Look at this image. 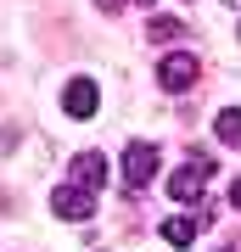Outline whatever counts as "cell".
I'll list each match as a JSON object with an SVG mask.
<instances>
[{
    "label": "cell",
    "mask_w": 241,
    "mask_h": 252,
    "mask_svg": "<svg viewBox=\"0 0 241 252\" xmlns=\"http://www.w3.org/2000/svg\"><path fill=\"white\" fill-rule=\"evenodd\" d=\"M157 168H163L157 146H146V140H129L124 146V185L129 190H146V185L157 180Z\"/></svg>",
    "instance_id": "obj_1"
},
{
    "label": "cell",
    "mask_w": 241,
    "mask_h": 252,
    "mask_svg": "<svg viewBox=\"0 0 241 252\" xmlns=\"http://www.w3.org/2000/svg\"><path fill=\"white\" fill-rule=\"evenodd\" d=\"M157 84H163L169 95L191 90V84H197V56H191V51H169V56L157 62Z\"/></svg>",
    "instance_id": "obj_2"
},
{
    "label": "cell",
    "mask_w": 241,
    "mask_h": 252,
    "mask_svg": "<svg viewBox=\"0 0 241 252\" xmlns=\"http://www.w3.org/2000/svg\"><path fill=\"white\" fill-rule=\"evenodd\" d=\"M207 180H213V157H191L185 168L169 180V196H174V202H197Z\"/></svg>",
    "instance_id": "obj_3"
},
{
    "label": "cell",
    "mask_w": 241,
    "mask_h": 252,
    "mask_svg": "<svg viewBox=\"0 0 241 252\" xmlns=\"http://www.w3.org/2000/svg\"><path fill=\"white\" fill-rule=\"evenodd\" d=\"M51 207H56V219H73V224H84V219H96V190H84V185H56V196H51Z\"/></svg>",
    "instance_id": "obj_4"
},
{
    "label": "cell",
    "mask_w": 241,
    "mask_h": 252,
    "mask_svg": "<svg viewBox=\"0 0 241 252\" xmlns=\"http://www.w3.org/2000/svg\"><path fill=\"white\" fill-rule=\"evenodd\" d=\"M96 101H101L96 79H73L68 90H62V107H68V118H90V112H96Z\"/></svg>",
    "instance_id": "obj_5"
},
{
    "label": "cell",
    "mask_w": 241,
    "mask_h": 252,
    "mask_svg": "<svg viewBox=\"0 0 241 252\" xmlns=\"http://www.w3.org/2000/svg\"><path fill=\"white\" fill-rule=\"evenodd\" d=\"M73 185H84V190L107 185V157H101V152H79V157H73Z\"/></svg>",
    "instance_id": "obj_6"
},
{
    "label": "cell",
    "mask_w": 241,
    "mask_h": 252,
    "mask_svg": "<svg viewBox=\"0 0 241 252\" xmlns=\"http://www.w3.org/2000/svg\"><path fill=\"white\" fill-rule=\"evenodd\" d=\"M197 230H202V213L197 219H185V213H174V219H163V241H169V247H191V241H197Z\"/></svg>",
    "instance_id": "obj_7"
},
{
    "label": "cell",
    "mask_w": 241,
    "mask_h": 252,
    "mask_svg": "<svg viewBox=\"0 0 241 252\" xmlns=\"http://www.w3.org/2000/svg\"><path fill=\"white\" fill-rule=\"evenodd\" d=\"M213 135H219L224 146H241V107H224V112L213 118Z\"/></svg>",
    "instance_id": "obj_8"
},
{
    "label": "cell",
    "mask_w": 241,
    "mask_h": 252,
    "mask_svg": "<svg viewBox=\"0 0 241 252\" xmlns=\"http://www.w3.org/2000/svg\"><path fill=\"white\" fill-rule=\"evenodd\" d=\"M146 34H152L157 45H174V39L185 34V23H179V17H152V23H146Z\"/></svg>",
    "instance_id": "obj_9"
},
{
    "label": "cell",
    "mask_w": 241,
    "mask_h": 252,
    "mask_svg": "<svg viewBox=\"0 0 241 252\" xmlns=\"http://www.w3.org/2000/svg\"><path fill=\"white\" fill-rule=\"evenodd\" d=\"M96 6H101V11L112 17V11H124V0H96Z\"/></svg>",
    "instance_id": "obj_10"
},
{
    "label": "cell",
    "mask_w": 241,
    "mask_h": 252,
    "mask_svg": "<svg viewBox=\"0 0 241 252\" xmlns=\"http://www.w3.org/2000/svg\"><path fill=\"white\" fill-rule=\"evenodd\" d=\"M230 207H236V213H241V180L230 185Z\"/></svg>",
    "instance_id": "obj_11"
},
{
    "label": "cell",
    "mask_w": 241,
    "mask_h": 252,
    "mask_svg": "<svg viewBox=\"0 0 241 252\" xmlns=\"http://www.w3.org/2000/svg\"><path fill=\"white\" fill-rule=\"evenodd\" d=\"M224 6H236V11H241V0H224Z\"/></svg>",
    "instance_id": "obj_12"
},
{
    "label": "cell",
    "mask_w": 241,
    "mask_h": 252,
    "mask_svg": "<svg viewBox=\"0 0 241 252\" xmlns=\"http://www.w3.org/2000/svg\"><path fill=\"white\" fill-rule=\"evenodd\" d=\"M224 252H241V241H236V247H224Z\"/></svg>",
    "instance_id": "obj_13"
},
{
    "label": "cell",
    "mask_w": 241,
    "mask_h": 252,
    "mask_svg": "<svg viewBox=\"0 0 241 252\" xmlns=\"http://www.w3.org/2000/svg\"><path fill=\"white\" fill-rule=\"evenodd\" d=\"M140 6H152V0H140Z\"/></svg>",
    "instance_id": "obj_14"
}]
</instances>
